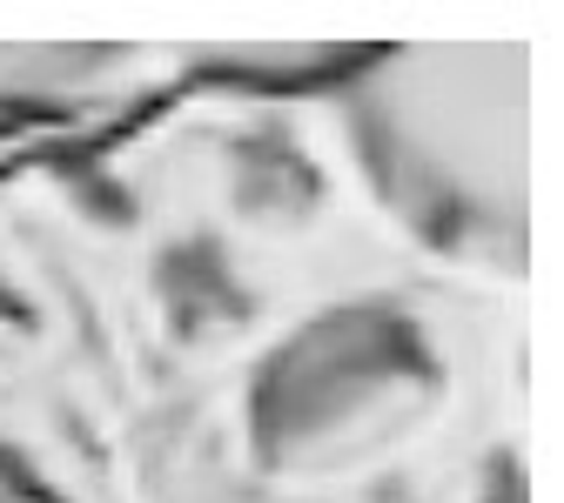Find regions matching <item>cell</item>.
Here are the masks:
<instances>
[{
  "label": "cell",
  "instance_id": "obj_5",
  "mask_svg": "<svg viewBox=\"0 0 564 503\" xmlns=\"http://www.w3.org/2000/svg\"><path fill=\"white\" fill-rule=\"evenodd\" d=\"M236 34H0V128L21 162L121 134L169 95L216 81Z\"/></svg>",
  "mask_w": 564,
  "mask_h": 503
},
{
  "label": "cell",
  "instance_id": "obj_6",
  "mask_svg": "<svg viewBox=\"0 0 564 503\" xmlns=\"http://www.w3.org/2000/svg\"><path fill=\"white\" fill-rule=\"evenodd\" d=\"M397 503H538V390L505 396Z\"/></svg>",
  "mask_w": 564,
  "mask_h": 503
},
{
  "label": "cell",
  "instance_id": "obj_2",
  "mask_svg": "<svg viewBox=\"0 0 564 503\" xmlns=\"http://www.w3.org/2000/svg\"><path fill=\"white\" fill-rule=\"evenodd\" d=\"M316 95L410 275L538 309V21L357 41Z\"/></svg>",
  "mask_w": 564,
  "mask_h": 503
},
{
  "label": "cell",
  "instance_id": "obj_4",
  "mask_svg": "<svg viewBox=\"0 0 564 503\" xmlns=\"http://www.w3.org/2000/svg\"><path fill=\"white\" fill-rule=\"evenodd\" d=\"M0 423H61L121 444L128 390L75 269L0 175Z\"/></svg>",
  "mask_w": 564,
  "mask_h": 503
},
{
  "label": "cell",
  "instance_id": "obj_1",
  "mask_svg": "<svg viewBox=\"0 0 564 503\" xmlns=\"http://www.w3.org/2000/svg\"><path fill=\"white\" fill-rule=\"evenodd\" d=\"M518 390H538V309L390 269L134 409L115 470L128 503H397Z\"/></svg>",
  "mask_w": 564,
  "mask_h": 503
},
{
  "label": "cell",
  "instance_id": "obj_7",
  "mask_svg": "<svg viewBox=\"0 0 564 503\" xmlns=\"http://www.w3.org/2000/svg\"><path fill=\"white\" fill-rule=\"evenodd\" d=\"M0 503H128L115 444L61 423H0Z\"/></svg>",
  "mask_w": 564,
  "mask_h": 503
},
{
  "label": "cell",
  "instance_id": "obj_8",
  "mask_svg": "<svg viewBox=\"0 0 564 503\" xmlns=\"http://www.w3.org/2000/svg\"><path fill=\"white\" fill-rule=\"evenodd\" d=\"M8 162H21V149H14V134L0 128V168H8Z\"/></svg>",
  "mask_w": 564,
  "mask_h": 503
},
{
  "label": "cell",
  "instance_id": "obj_3",
  "mask_svg": "<svg viewBox=\"0 0 564 503\" xmlns=\"http://www.w3.org/2000/svg\"><path fill=\"white\" fill-rule=\"evenodd\" d=\"M101 149L155 208L256 262L296 303L403 269L316 81H195Z\"/></svg>",
  "mask_w": 564,
  "mask_h": 503
}]
</instances>
